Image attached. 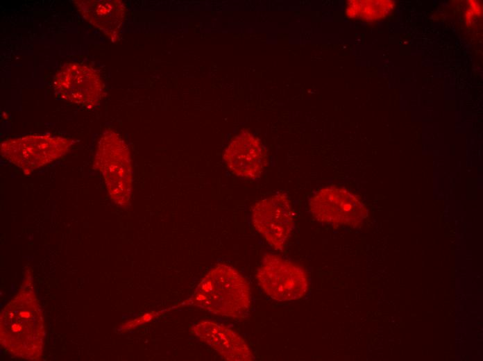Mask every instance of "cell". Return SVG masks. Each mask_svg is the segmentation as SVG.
Instances as JSON below:
<instances>
[{
	"label": "cell",
	"mask_w": 483,
	"mask_h": 361,
	"mask_svg": "<svg viewBox=\"0 0 483 361\" xmlns=\"http://www.w3.org/2000/svg\"><path fill=\"white\" fill-rule=\"evenodd\" d=\"M44 327L39 302L21 292L1 312V343L14 355L36 360L42 354Z\"/></svg>",
	"instance_id": "obj_1"
},
{
	"label": "cell",
	"mask_w": 483,
	"mask_h": 361,
	"mask_svg": "<svg viewBox=\"0 0 483 361\" xmlns=\"http://www.w3.org/2000/svg\"><path fill=\"white\" fill-rule=\"evenodd\" d=\"M251 296L246 279L234 267L218 264L201 280L187 304L216 315L242 318L249 310Z\"/></svg>",
	"instance_id": "obj_2"
},
{
	"label": "cell",
	"mask_w": 483,
	"mask_h": 361,
	"mask_svg": "<svg viewBox=\"0 0 483 361\" xmlns=\"http://www.w3.org/2000/svg\"><path fill=\"white\" fill-rule=\"evenodd\" d=\"M94 165L101 173L112 201L127 208L133 190V167L129 149L117 132L105 131L98 142Z\"/></svg>",
	"instance_id": "obj_3"
},
{
	"label": "cell",
	"mask_w": 483,
	"mask_h": 361,
	"mask_svg": "<svg viewBox=\"0 0 483 361\" xmlns=\"http://www.w3.org/2000/svg\"><path fill=\"white\" fill-rule=\"evenodd\" d=\"M73 141L53 135H28L6 139L1 144V156L30 173L65 156Z\"/></svg>",
	"instance_id": "obj_4"
},
{
	"label": "cell",
	"mask_w": 483,
	"mask_h": 361,
	"mask_svg": "<svg viewBox=\"0 0 483 361\" xmlns=\"http://www.w3.org/2000/svg\"><path fill=\"white\" fill-rule=\"evenodd\" d=\"M256 278L264 292L278 301L301 299L309 286L307 275L303 267L273 254L264 255Z\"/></svg>",
	"instance_id": "obj_5"
},
{
	"label": "cell",
	"mask_w": 483,
	"mask_h": 361,
	"mask_svg": "<svg viewBox=\"0 0 483 361\" xmlns=\"http://www.w3.org/2000/svg\"><path fill=\"white\" fill-rule=\"evenodd\" d=\"M312 216L319 221L330 224L357 226L367 215L361 199L353 192L331 186L315 192L310 200Z\"/></svg>",
	"instance_id": "obj_6"
},
{
	"label": "cell",
	"mask_w": 483,
	"mask_h": 361,
	"mask_svg": "<svg viewBox=\"0 0 483 361\" xmlns=\"http://www.w3.org/2000/svg\"><path fill=\"white\" fill-rule=\"evenodd\" d=\"M294 210L284 194H276L257 202L251 220L256 230L276 250L286 245L294 228Z\"/></svg>",
	"instance_id": "obj_7"
},
{
	"label": "cell",
	"mask_w": 483,
	"mask_h": 361,
	"mask_svg": "<svg viewBox=\"0 0 483 361\" xmlns=\"http://www.w3.org/2000/svg\"><path fill=\"white\" fill-rule=\"evenodd\" d=\"M103 87L100 74L94 68L77 62L66 64L53 78V88L58 98L86 107L100 102Z\"/></svg>",
	"instance_id": "obj_8"
},
{
	"label": "cell",
	"mask_w": 483,
	"mask_h": 361,
	"mask_svg": "<svg viewBox=\"0 0 483 361\" xmlns=\"http://www.w3.org/2000/svg\"><path fill=\"white\" fill-rule=\"evenodd\" d=\"M223 160L228 169L235 176L255 179L260 176L266 165V153L256 136L242 131L228 144Z\"/></svg>",
	"instance_id": "obj_9"
},
{
	"label": "cell",
	"mask_w": 483,
	"mask_h": 361,
	"mask_svg": "<svg viewBox=\"0 0 483 361\" xmlns=\"http://www.w3.org/2000/svg\"><path fill=\"white\" fill-rule=\"evenodd\" d=\"M191 330L226 360L251 361L255 359L244 339L223 324L201 321L195 324Z\"/></svg>",
	"instance_id": "obj_10"
},
{
	"label": "cell",
	"mask_w": 483,
	"mask_h": 361,
	"mask_svg": "<svg viewBox=\"0 0 483 361\" xmlns=\"http://www.w3.org/2000/svg\"><path fill=\"white\" fill-rule=\"evenodd\" d=\"M79 12L92 25L110 38L117 36L124 20L126 9L120 1H74Z\"/></svg>",
	"instance_id": "obj_11"
},
{
	"label": "cell",
	"mask_w": 483,
	"mask_h": 361,
	"mask_svg": "<svg viewBox=\"0 0 483 361\" xmlns=\"http://www.w3.org/2000/svg\"><path fill=\"white\" fill-rule=\"evenodd\" d=\"M393 7L392 1H350L346 12L350 18L372 22L387 17Z\"/></svg>",
	"instance_id": "obj_12"
}]
</instances>
